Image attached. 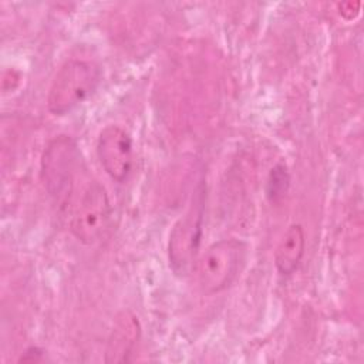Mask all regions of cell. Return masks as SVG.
<instances>
[{
    "mask_svg": "<svg viewBox=\"0 0 364 364\" xmlns=\"http://www.w3.org/2000/svg\"><path fill=\"white\" fill-rule=\"evenodd\" d=\"M81 171L85 168L73 136L58 135L47 144L41 155L40 173L47 193L60 212L70 210Z\"/></svg>",
    "mask_w": 364,
    "mask_h": 364,
    "instance_id": "cell-1",
    "label": "cell"
},
{
    "mask_svg": "<svg viewBox=\"0 0 364 364\" xmlns=\"http://www.w3.org/2000/svg\"><path fill=\"white\" fill-rule=\"evenodd\" d=\"M101 82V70L95 63L70 58L57 71L48 94L47 109L53 115H65L87 101Z\"/></svg>",
    "mask_w": 364,
    "mask_h": 364,
    "instance_id": "cell-2",
    "label": "cell"
},
{
    "mask_svg": "<svg viewBox=\"0 0 364 364\" xmlns=\"http://www.w3.org/2000/svg\"><path fill=\"white\" fill-rule=\"evenodd\" d=\"M206 203V186L199 182L186 212L175 222L168 240L169 266L178 276H186L196 262L202 233Z\"/></svg>",
    "mask_w": 364,
    "mask_h": 364,
    "instance_id": "cell-3",
    "label": "cell"
},
{
    "mask_svg": "<svg viewBox=\"0 0 364 364\" xmlns=\"http://www.w3.org/2000/svg\"><path fill=\"white\" fill-rule=\"evenodd\" d=\"M70 232L84 243L94 245L104 237L109 225L112 209L105 188L88 179L74 198L68 210Z\"/></svg>",
    "mask_w": 364,
    "mask_h": 364,
    "instance_id": "cell-4",
    "label": "cell"
},
{
    "mask_svg": "<svg viewBox=\"0 0 364 364\" xmlns=\"http://www.w3.org/2000/svg\"><path fill=\"white\" fill-rule=\"evenodd\" d=\"M246 257V245L237 239L212 243L196 262L199 287L206 294L226 290L237 277Z\"/></svg>",
    "mask_w": 364,
    "mask_h": 364,
    "instance_id": "cell-5",
    "label": "cell"
},
{
    "mask_svg": "<svg viewBox=\"0 0 364 364\" xmlns=\"http://www.w3.org/2000/svg\"><path fill=\"white\" fill-rule=\"evenodd\" d=\"M98 161L105 173L115 182L127 181L134 164V144L131 135L119 125L104 127L95 145Z\"/></svg>",
    "mask_w": 364,
    "mask_h": 364,
    "instance_id": "cell-6",
    "label": "cell"
},
{
    "mask_svg": "<svg viewBox=\"0 0 364 364\" xmlns=\"http://www.w3.org/2000/svg\"><path fill=\"white\" fill-rule=\"evenodd\" d=\"M141 327L138 318L131 313H122L108 337L105 363H127L139 340Z\"/></svg>",
    "mask_w": 364,
    "mask_h": 364,
    "instance_id": "cell-7",
    "label": "cell"
},
{
    "mask_svg": "<svg viewBox=\"0 0 364 364\" xmlns=\"http://www.w3.org/2000/svg\"><path fill=\"white\" fill-rule=\"evenodd\" d=\"M304 250V229L300 223H293L286 229L274 250V266L277 272L283 276H291L299 269Z\"/></svg>",
    "mask_w": 364,
    "mask_h": 364,
    "instance_id": "cell-8",
    "label": "cell"
},
{
    "mask_svg": "<svg viewBox=\"0 0 364 364\" xmlns=\"http://www.w3.org/2000/svg\"><path fill=\"white\" fill-rule=\"evenodd\" d=\"M290 186V175L284 162H277L269 173L266 195L272 203H279L287 193Z\"/></svg>",
    "mask_w": 364,
    "mask_h": 364,
    "instance_id": "cell-9",
    "label": "cell"
},
{
    "mask_svg": "<svg viewBox=\"0 0 364 364\" xmlns=\"http://www.w3.org/2000/svg\"><path fill=\"white\" fill-rule=\"evenodd\" d=\"M43 350L41 348H38V347H36V346H31V347H28L23 354H21V357L18 358V361L20 363H37V361H41V358H43Z\"/></svg>",
    "mask_w": 364,
    "mask_h": 364,
    "instance_id": "cell-10",
    "label": "cell"
}]
</instances>
